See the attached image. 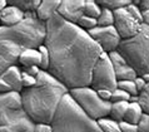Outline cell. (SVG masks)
Wrapping results in <instances>:
<instances>
[{
    "label": "cell",
    "mask_w": 149,
    "mask_h": 132,
    "mask_svg": "<svg viewBox=\"0 0 149 132\" xmlns=\"http://www.w3.org/2000/svg\"><path fill=\"white\" fill-rule=\"evenodd\" d=\"M43 44L50 58L48 73L69 91L89 87L93 68L104 52L88 32L56 13L45 23Z\"/></svg>",
    "instance_id": "cell-1"
},
{
    "label": "cell",
    "mask_w": 149,
    "mask_h": 132,
    "mask_svg": "<svg viewBox=\"0 0 149 132\" xmlns=\"http://www.w3.org/2000/svg\"><path fill=\"white\" fill-rule=\"evenodd\" d=\"M35 78L34 87L23 88L20 92L23 110L35 125H52L60 102L69 89L47 71H40Z\"/></svg>",
    "instance_id": "cell-2"
},
{
    "label": "cell",
    "mask_w": 149,
    "mask_h": 132,
    "mask_svg": "<svg viewBox=\"0 0 149 132\" xmlns=\"http://www.w3.org/2000/svg\"><path fill=\"white\" fill-rule=\"evenodd\" d=\"M45 23L35 13L25 14V19L14 27H0V74L18 65L20 54L26 49H36L44 43Z\"/></svg>",
    "instance_id": "cell-3"
},
{
    "label": "cell",
    "mask_w": 149,
    "mask_h": 132,
    "mask_svg": "<svg viewBox=\"0 0 149 132\" xmlns=\"http://www.w3.org/2000/svg\"><path fill=\"white\" fill-rule=\"evenodd\" d=\"M52 127L53 132H104L98 121L88 117L75 105L69 93L61 100Z\"/></svg>",
    "instance_id": "cell-4"
},
{
    "label": "cell",
    "mask_w": 149,
    "mask_h": 132,
    "mask_svg": "<svg viewBox=\"0 0 149 132\" xmlns=\"http://www.w3.org/2000/svg\"><path fill=\"white\" fill-rule=\"evenodd\" d=\"M35 123L25 113L18 92L0 93V132H34Z\"/></svg>",
    "instance_id": "cell-5"
},
{
    "label": "cell",
    "mask_w": 149,
    "mask_h": 132,
    "mask_svg": "<svg viewBox=\"0 0 149 132\" xmlns=\"http://www.w3.org/2000/svg\"><path fill=\"white\" fill-rule=\"evenodd\" d=\"M117 51L138 77L149 74V25L142 24L134 37L122 39Z\"/></svg>",
    "instance_id": "cell-6"
},
{
    "label": "cell",
    "mask_w": 149,
    "mask_h": 132,
    "mask_svg": "<svg viewBox=\"0 0 149 132\" xmlns=\"http://www.w3.org/2000/svg\"><path fill=\"white\" fill-rule=\"evenodd\" d=\"M69 96L75 105L92 119L99 121L109 116L111 102L103 101L98 96L97 91L92 87H80L69 91Z\"/></svg>",
    "instance_id": "cell-7"
},
{
    "label": "cell",
    "mask_w": 149,
    "mask_h": 132,
    "mask_svg": "<svg viewBox=\"0 0 149 132\" xmlns=\"http://www.w3.org/2000/svg\"><path fill=\"white\" fill-rule=\"evenodd\" d=\"M117 77H115V72L113 68V64L109 59V55L107 53H102V55L99 57L97 60L93 72H92V82L90 86L94 91L99 89H108L110 92H113L114 89H117Z\"/></svg>",
    "instance_id": "cell-8"
},
{
    "label": "cell",
    "mask_w": 149,
    "mask_h": 132,
    "mask_svg": "<svg viewBox=\"0 0 149 132\" xmlns=\"http://www.w3.org/2000/svg\"><path fill=\"white\" fill-rule=\"evenodd\" d=\"M114 14V28L117 29L122 39H129L134 37L142 28V23L136 20L134 16L127 10V8H120L113 11Z\"/></svg>",
    "instance_id": "cell-9"
},
{
    "label": "cell",
    "mask_w": 149,
    "mask_h": 132,
    "mask_svg": "<svg viewBox=\"0 0 149 132\" xmlns=\"http://www.w3.org/2000/svg\"><path fill=\"white\" fill-rule=\"evenodd\" d=\"M88 33H89V35L92 37V39L102 48L103 52L107 53V54L110 52L117 51L119 44H120V40H122V38L119 37L114 25L95 27L94 29L89 30Z\"/></svg>",
    "instance_id": "cell-10"
},
{
    "label": "cell",
    "mask_w": 149,
    "mask_h": 132,
    "mask_svg": "<svg viewBox=\"0 0 149 132\" xmlns=\"http://www.w3.org/2000/svg\"><path fill=\"white\" fill-rule=\"evenodd\" d=\"M22 91V69L19 65H13L0 74V93H20Z\"/></svg>",
    "instance_id": "cell-11"
},
{
    "label": "cell",
    "mask_w": 149,
    "mask_h": 132,
    "mask_svg": "<svg viewBox=\"0 0 149 132\" xmlns=\"http://www.w3.org/2000/svg\"><path fill=\"white\" fill-rule=\"evenodd\" d=\"M85 0H61L58 14L69 23L77 24L84 15Z\"/></svg>",
    "instance_id": "cell-12"
},
{
    "label": "cell",
    "mask_w": 149,
    "mask_h": 132,
    "mask_svg": "<svg viewBox=\"0 0 149 132\" xmlns=\"http://www.w3.org/2000/svg\"><path fill=\"white\" fill-rule=\"evenodd\" d=\"M108 55H109L111 64H113L117 81H134L135 78L138 77L135 71L127 63L125 59L119 54L118 51L110 52V53H108Z\"/></svg>",
    "instance_id": "cell-13"
},
{
    "label": "cell",
    "mask_w": 149,
    "mask_h": 132,
    "mask_svg": "<svg viewBox=\"0 0 149 132\" xmlns=\"http://www.w3.org/2000/svg\"><path fill=\"white\" fill-rule=\"evenodd\" d=\"M24 19H25V13L13 5H6L0 11V23L4 27L18 25Z\"/></svg>",
    "instance_id": "cell-14"
},
{
    "label": "cell",
    "mask_w": 149,
    "mask_h": 132,
    "mask_svg": "<svg viewBox=\"0 0 149 132\" xmlns=\"http://www.w3.org/2000/svg\"><path fill=\"white\" fill-rule=\"evenodd\" d=\"M61 0H41L39 8L36 9L35 14L40 22L47 23L52 16L58 13V9L60 6Z\"/></svg>",
    "instance_id": "cell-15"
},
{
    "label": "cell",
    "mask_w": 149,
    "mask_h": 132,
    "mask_svg": "<svg viewBox=\"0 0 149 132\" xmlns=\"http://www.w3.org/2000/svg\"><path fill=\"white\" fill-rule=\"evenodd\" d=\"M18 65L20 68H25V67H31V65H40V53L38 51V48L34 49H26L24 51L19 57ZM40 68V67H39Z\"/></svg>",
    "instance_id": "cell-16"
},
{
    "label": "cell",
    "mask_w": 149,
    "mask_h": 132,
    "mask_svg": "<svg viewBox=\"0 0 149 132\" xmlns=\"http://www.w3.org/2000/svg\"><path fill=\"white\" fill-rule=\"evenodd\" d=\"M143 116H144V113H143V110L140 108L139 103L129 102V106H128V110L125 112V116H124L123 121L133 123V125H138Z\"/></svg>",
    "instance_id": "cell-17"
},
{
    "label": "cell",
    "mask_w": 149,
    "mask_h": 132,
    "mask_svg": "<svg viewBox=\"0 0 149 132\" xmlns=\"http://www.w3.org/2000/svg\"><path fill=\"white\" fill-rule=\"evenodd\" d=\"M6 3L8 5L16 6L25 14H29V13H35L40 5L41 0H6Z\"/></svg>",
    "instance_id": "cell-18"
},
{
    "label": "cell",
    "mask_w": 149,
    "mask_h": 132,
    "mask_svg": "<svg viewBox=\"0 0 149 132\" xmlns=\"http://www.w3.org/2000/svg\"><path fill=\"white\" fill-rule=\"evenodd\" d=\"M128 106H129V102H114V103H111L108 118L113 119V121L118 122V123L120 121H123L124 116H125V112L128 110Z\"/></svg>",
    "instance_id": "cell-19"
},
{
    "label": "cell",
    "mask_w": 149,
    "mask_h": 132,
    "mask_svg": "<svg viewBox=\"0 0 149 132\" xmlns=\"http://www.w3.org/2000/svg\"><path fill=\"white\" fill-rule=\"evenodd\" d=\"M102 11V6L97 3V0H85L84 4V15L93 19H98Z\"/></svg>",
    "instance_id": "cell-20"
},
{
    "label": "cell",
    "mask_w": 149,
    "mask_h": 132,
    "mask_svg": "<svg viewBox=\"0 0 149 132\" xmlns=\"http://www.w3.org/2000/svg\"><path fill=\"white\" fill-rule=\"evenodd\" d=\"M97 3L102 8H107V9L114 11L120 8L128 6L132 3V0H97Z\"/></svg>",
    "instance_id": "cell-21"
},
{
    "label": "cell",
    "mask_w": 149,
    "mask_h": 132,
    "mask_svg": "<svg viewBox=\"0 0 149 132\" xmlns=\"http://www.w3.org/2000/svg\"><path fill=\"white\" fill-rule=\"evenodd\" d=\"M136 102L139 103L140 108L143 110V113L149 116V83L139 92L138 97H136Z\"/></svg>",
    "instance_id": "cell-22"
},
{
    "label": "cell",
    "mask_w": 149,
    "mask_h": 132,
    "mask_svg": "<svg viewBox=\"0 0 149 132\" xmlns=\"http://www.w3.org/2000/svg\"><path fill=\"white\" fill-rule=\"evenodd\" d=\"M114 24V14L113 11L107 9V8H102L100 15L97 19V25L98 27H110Z\"/></svg>",
    "instance_id": "cell-23"
},
{
    "label": "cell",
    "mask_w": 149,
    "mask_h": 132,
    "mask_svg": "<svg viewBox=\"0 0 149 132\" xmlns=\"http://www.w3.org/2000/svg\"><path fill=\"white\" fill-rule=\"evenodd\" d=\"M98 123L104 132H122L120 128H119L118 122H115V121H113V119H110L108 117L99 119Z\"/></svg>",
    "instance_id": "cell-24"
},
{
    "label": "cell",
    "mask_w": 149,
    "mask_h": 132,
    "mask_svg": "<svg viewBox=\"0 0 149 132\" xmlns=\"http://www.w3.org/2000/svg\"><path fill=\"white\" fill-rule=\"evenodd\" d=\"M117 87L123 89L124 92H127L130 97H135L139 94L138 91H136L135 84H134V81H118Z\"/></svg>",
    "instance_id": "cell-25"
},
{
    "label": "cell",
    "mask_w": 149,
    "mask_h": 132,
    "mask_svg": "<svg viewBox=\"0 0 149 132\" xmlns=\"http://www.w3.org/2000/svg\"><path fill=\"white\" fill-rule=\"evenodd\" d=\"M77 25L79 28H81L83 30H85V32H89V30L94 29L95 27H98L97 25V19L89 18V16H86V15L81 16V18L79 19V22L77 23Z\"/></svg>",
    "instance_id": "cell-26"
},
{
    "label": "cell",
    "mask_w": 149,
    "mask_h": 132,
    "mask_svg": "<svg viewBox=\"0 0 149 132\" xmlns=\"http://www.w3.org/2000/svg\"><path fill=\"white\" fill-rule=\"evenodd\" d=\"M38 51L40 53V69L41 71H48L49 68V62H50V58H49V52L47 47L44 44H41L38 47Z\"/></svg>",
    "instance_id": "cell-27"
},
{
    "label": "cell",
    "mask_w": 149,
    "mask_h": 132,
    "mask_svg": "<svg viewBox=\"0 0 149 132\" xmlns=\"http://www.w3.org/2000/svg\"><path fill=\"white\" fill-rule=\"evenodd\" d=\"M110 102L111 103H114V102H130V96L127 92H124L123 89L117 88L111 92Z\"/></svg>",
    "instance_id": "cell-28"
},
{
    "label": "cell",
    "mask_w": 149,
    "mask_h": 132,
    "mask_svg": "<svg viewBox=\"0 0 149 132\" xmlns=\"http://www.w3.org/2000/svg\"><path fill=\"white\" fill-rule=\"evenodd\" d=\"M35 84H36V78L29 76L28 73L22 71V86H23V88H30V87H34Z\"/></svg>",
    "instance_id": "cell-29"
},
{
    "label": "cell",
    "mask_w": 149,
    "mask_h": 132,
    "mask_svg": "<svg viewBox=\"0 0 149 132\" xmlns=\"http://www.w3.org/2000/svg\"><path fill=\"white\" fill-rule=\"evenodd\" d=\"M125 8H127V10L130 13V15H132V16H134V18H135L136 20H139V22L142 23V11H140L139 6H136L135 4H134L133 1H132V3L129 4V5L125 6ZM142 24H143V23H142Z\"/></svg>",
    "instance_id": "cell-30"
},
{
    "label": "cell",
    "mask_w": 149,
    "mask_h": 132,
    "mask_svg": "<svg viewBox=\"0 0 149 132\" xmlns=\"http://www.w3.org/2000/svg\"><path fill=\"white\" fill-rule=\"evenodd\" d=\"M118 125L122 132H138V125H133L125 121H120Z\"/></svg>",
    "instance_id": "cell-31"
},
{
    "label": "cell",
    "mask_w": 149,
    "mask_h": 132,
    "mask_svg": "<svg viewBox=\"0 0 149 132\" xmlns=\"http://www.w3.org/2000/svg\"><path fill=\"white\" fill-rule=\"evenodd\" d=\"M138 132H149V116L144 114L138 123Z\"/></svg>",
    "instance_id": "cell-32"
},
{
    "label": "cell",
    "mask_w": 149,
    "mask_h": 132,
    "mask_svg": "<svg viewBox=\"0 0 149 132\" xmlns=\"http://www.w3.org/2000/svg\"><path fill=\"white\" fill-rule=\"evenodd\" d=\"M20 69H22L23 72L28 73L29 76H31V77H36L38 76V73L41 71L38 65H31V67H25V68H20Z\"/></svg>",
    "instance_id": "cell-33"
},
{
    "label": "cell",
    "mask_w": 149,
    "mask_h": 132,
    "mask_svg": "<svg viewBox=\"0 0 149 132\" xmlns=\"http://www.w3.org/2000/svg\"><path fill=\"white\" fill-rule=\"evenodd\" d=\"M34 132H53V127L52 125H47V123H39V125H35Z\"/></svg>",
    "instance_id": "cell-34"
},
{
    "label": "cell",
    "mask_w": 149,
    "mask_h": 132,
    "mask_svg": "<svg viewBox=\"0 0 149 132\" xmlns=\"http://www.w3.org/2000/svg\"><path fill=\"white\" fill-rule=\"evenodd\" d=\"M97 93L103 101L110 102V98H111V92L110 91H108V89H99V91H97Z\"/></svg>",
    "instance_id": "cell-35"
},
{
    "label": "cell",
    "mask_w": 149,
    "mask_h": 132,
    "mask_svg": "<svg viewBox=\"0 0 149 132\" xmlns=\"http://www.w3.org/2000/svg\"><path fill=\"white\" fill-rule=\"evenodd\" d=\"M134 84H135V87H136V91H138V93L147 86L146 81H144L142 77H136L135 79H134Z\"/></svg>",
    "instance_id": "cell-36"
},
{
    "label": "cell",
    "mask_w": 149,
    "mask_h": 132,
    "mask_svg": "<svg viewBox=\"0 0 149 132\" xmlns=\"http://www.w3.org/2000/svg\"><path fill=\"white\" fill-rule=\"evenodd\" d=\"M136 6H139L140 11L149 9V0H139V1H133Z\"/></svg>",
    "instance_id": "cell-37"
},
{
    "label": "cell",
    "mask_w": 149,
    "mask_h": 132,
    "mask_svg": "<svg viewBox=\"0 0 149 132\" xmlns=\"http://www.w3.org/2000/svg\"><path fill=\"white\" fill-rule=\"evenodd\" d=\"M142 23L146 24V25H149V9L142 10Z\"/></svg>",
    "instance_id": "cell-38"
},
{
    "label": "cell",
    "mask_w": 149,
    "mask_h": 132,
    "mask_svg": "<svg viewBox=\"0 0 149 132\" xmlns=\"http://www.w3.org/2000/svg\"><path fill=\"white\" fill-rule=\"evenodd\" d=\"M8 5V3H6V0H0V11H1L4 8H5Z\"/></svg>",
    "instance_id": "cell-39"
},
{
    "label": "cell",
    "mask_w": 149,
    "mask_h": 132,
    "mask_svg": "<svg viewBox=\"0 0 149 132\" xmlns=\"http://www.w3.org/2000/svg\"><path fill=\"white\" fill-rule=\"evenodd\" d=\"M142 78L146 81V83H149V74H144V76H142Z\"/></svg>",
    "instance_id": "cell-40"
},
{
    "label": "cell",
    "mask_w": 149,
    "mask_h": 132,
    "mask_svg": "<svg viewBox=\"0 0 149 132\" xmlns=\"http://www.w3.org/2000/svg\"><path fill=\"white\" fill-rule=\"evenodd\" d=\"M0 27H1V23H0Z\"/></svg>",
    "instance_id": "cell-41"
}]
</instances>
